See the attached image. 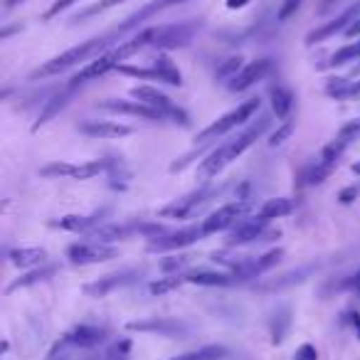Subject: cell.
<instances>
[{
	"instance_id": "cell-1",
	"label": "cell",
	"mask_w": 360,
	"mask_h": 360,
	"mask_svg": "<svg viewBox=\"0 0 360 360\" xmlns=\"http://www.w3.org/2000/svg\"><path fill=\"white\" fill-rule=\"evenodd\" d=\"M126 30L124 27H116V30L106 32V35L101 37H94V40H86V42H79L77 47H70V50H65L62 55L52 57V60H47L45 65H40L35 72H32V79H47V77H57L62 75V72L72 70V67H79V65H86V62L96 60L99 55H104V52H109L111 45H121V40H124Z\"/></svg>"
},
{
	"instance_id": "cell-2",
	"label": "cell",
	"mask_w": 360,
	"mask_h": 360,
	"mask_svg": "<svg viewBox=\"0 0 360 360\" xmlns=\"http://www.w3.org/2000/svg\"><path fill=\"white\" fill-rule=\"evenodd\" d=\"M271 126V119L269 116H259L257 121H252L250 126H247L245 131H242L237 139L227 141V143L217 146L215 150H212L210 155H207L205 160L200 163V168H198V173H200V178H212V175H217L220 170H225L227 165L232 163V160H237L242 153H245L247 148H250L252 143H255L257 139H262L264 136V131Z\"/></svg>"
},
{
	"instance_id": "cell-3",
	"label": "cell",
	"mask_w": 360,
	"mask_h": 360,
	"mask_svg": "<svg viewBox=\"0 0 360 360\" xmlns=\"http://www.w3.org/2000/svg\"><path fill=\"white\" fill-rule=\"evenodd\" d=\"M259 111V99H250V101H242L237 109L227 111L225 116H220L217 121H212L210 126H207L205 131H200L198 134V146H205L210 143V141H217L220 136L230 134L232 129H237V126H242L245 121H252L255 119V114Z\"/></svg>"
},
{
	"instance_id": "cell-4",
	"label": "cell",
	"mask_w": 360,
	"mask_h": 360,
	"mask_svg": "<svg viewBox=\"0 0 360 360\" xmlns=\"http://www.w3.org/2000/svg\"><path fill=\"white\" fill-rule=\"evenodd\" d=\"M131 96H134L136 101H143V104H148L150 109L160 111V114H163V119L173 121V124L191 126V116H188V111L180 109L173 99H168V96H165L163 91L155 89V86H148V84L134 86V89H131Z\"/></svg>"
},
{
	"instance_id": "cell-5",
	"label": "cell",
	"mask_w": 360,
	"mask_h": 360,
	"mask_svg": "<svg viewBox=\"0 0 360 360\" xmlns=\"http://www.w3.org/2000/svg\"><path fill=\"white\" fill-rule=\"evenodd\" d=\"M222 191H217V188H200V191H193L188 193V195L178 198L175 202H170V205L160 207L158 215L160 217H173V220H186V217H195L198 212L202 210V207L207 205V202L212 200V198H217Z\"/></svg>"
},
{
	"instance_id": "cell-6",
	"label": "cell",
	"mask_w": 360,
	"mask_h": 360,
	"mask_svg": "<svg viewBox=\"0 0 360 360\" xmlns=\"http://www.w3.org/2000/svg\"><path fill=\"white\" fill-rule=\"evenodd\" d=\"M255 207V202L252 200H235V202H227V205L217 207L212 215H207L205 220H202V235H217V232L222 230H230V227H235L240 220H245L247 212Z\"/></svg>"
},
{
	"instance_id": "cell-7",
	"label": "cell",
	"mask_w": 360,
	"mask_h": 360,
	"mask_svg": "<svg viewBox=\"0 0 360 360\" xmlns=\"http://www.w3.org/2000/svg\"><path fill=\"white\" fill-rule=\"evenodd\" d=\"M111 158H99V160H89V163H52L40 168V175L45 178H75V180H91L101 173H109Z\"/></svg>"
},
{
	"instance_id": "cell-8",
	"label": "cell",
	"mask_w": 360,
	"mask_h": 360,
	"mask_svg": "<svg viewBox=\"0 0 360 360\" xmlns=\"http://www.w3.org/2000/svg\"><path fill=\"white\" fill-rule=\"evenodd\" d=\"M121 75H129V77H136V79H153V82H163V84H170V86H180L183 84V77L180 72L173 67V62L168 57H158L153 60L150 67H129V65H121L119 67Z\"/></svg>"
},
{
	"instance_id": "cell-9",
	"label": "cell",
	"mask_w": 360,
	"mask_h": 360,
	"mask_svg": "<svg viewBox=\"0 0 360 360\" xmlns=\"http://www.w3.org/2000/svg\"><path fill=\"white\" fill-rule=\"evenodd\" d=\"M146 269H121V271H114V274H106L101 279L91 281V284H84L82 291L91 299H104V296L114 294L116 289H124V286L134 284L139 281V276H143Z\"/></svg>"
},
{
	"instance_id": "cell-10",
	"label": "cell",
	"mask_w": 360,
	"mask_h": 360,
	"mask_svg": "<svg viewBox=\"0 0 360 360\" xmlns=\"http://www.w3.org/2000/svg\"><path fill=\"white\" fill-rule=\"evenodd\" d=\"M67 257L72 264H99V262H109L119 257V250L104 242H77V245L67 247Z\"/></svg>"
},
{
	"instance_id": "cell-11",
	"label": "cell",
	"mask_w": 360,
	"mask_h": 360,
	"mask_svg": "<svg viewBox=\"0 0 360 360\" xmlns=\"http://www.w3.org/2000/svg\"><path fill=\"white\" fill-rule=\"evenodd\" d=\"M202 227H183V230H175V232H163V235L153 237V240L146 245L148 252H175V250H183V247H191L195 245L198 240H202Z\"/></svg>"
},
{
	"instance_id": "cell-12",
	"label": "cell",
	"mask_w": 360,
	"mask_h": 360,
	"mask_svg": "<svg viewBox=\"0 0 360 360\" xmlns=\"http://www.w3.org/2000/svg\"><path fill=\"white\" fill-rule=\"evenodd\" d=\"M358 136H360V119H355V121H350V124L340 126V131L335 134V139L330 141V143L326 146L323 150H321L319 163L323 165V168L333 170L335 163L340 160V155L345 153V148H348V146L353 143Z\"/></svg>"
},
{
	"instance_id": "cell-13",
	"label": "cell",
	"mask_w": 360,
	"mask_h": 360,
	"mask_svg": "<svg viewBox=\"0 0 360 360\" xmlns=\"http://www.w3.org/2000/svg\"><path fill=\"white\" fill-rule=\"evenodd\" d=\"M195 35V25L178 22V25H155L153 27V47L155 50H178L186 47Z\"/></svg>"
},
{
	"instance_id": "cell-14",
	"label": "cell",
	"mask_w": 360,
	"mask_h": 360,
	"mask_svg": "<svg viewBox=\"0 0 360 360\" xmlns=\"http://www.w3.org/2000/svg\"><path fill=\"white\" fill-rule=\"evenodd\" d=\"M358 18H360V3H353V6L345 8L338 18H333V20L323 22L321 27L311 30L309 35H306V45H316V42H323V40H328V37L338 35V32H345Z\"/></svg>"
},
{
	"instance_id": "cell-15",
	"label": "cell",
	"mask_w": 360,
	"mask_h": 360,
	"mask_svg": "<svg viewBox=\"0 0 360 360\" xmlns=\"http://www.w3.org/2000/svg\"><path fill=\"white\" fill-rule=\"evenodd\" d=\"M266 222L264 217L255 215V217H245L240 220L232 232L227 235V247H240V245H250V242H262L266 237Z\"/></svg>"
},
{
	"instance_id": "cell-16",
	"label": "cell",
	"mask_w": 360,
	"mask_h": 360,
	"mask_svg": "<svg viewBox=\"0 0 360 360\" xmlns=\"http://www.w3.org/2000/svg\"><path fill=\"white\" fill-rule=\"evenodd\" d=\"M129 330H139V333H153V335H165V338H178V335H188V328L183 321L178 319H143V321H131L126 326Z\"/></svg>"
},
{
	"instance_id": "cell-17",
	"label": "cell",
	"mask_w": 360,
	"mask_h": 360,
	"mask_svg": "<svg viewBox=\"0 0 360 360\" xmlns=\"http://www.w3.org/2000/svg\"><path fill=\"white\" fill-rule=\"evenodd\" d=\"M274 70V62L271 60H255V62H250V65H245L240 72H237L235 77H232L230 82H227V89L230 91H245V89H250V86H255L257 82H262V79H266V75Z\"/></svg>"
},
{
	"instance_id": "cell-18",
	"label": "cell",
	"mask_w": 360,
	"mask_h": 360,
	"mask_svg": "<svg viewBox=\"0 0 360 360\" xmlns=\"http://www.w3.org/2000/svg\"><path fill=\"white\" fill-rule=\"evenodd\" d=\"M96 109L101 111H111V114H126V116H139V119H146V121H165L163 114L155 109H150L148 104L143 101H121V99H106V101H99Z\"/></svg>"
},
{
	"instance_id": "cell-19",
	"label": "cell",
	"mask_w": 360,
	"mask_h": 360,
	"mask_svg": "<svg viewBox=\"0 0 360 360\" xmlns=\"http://www.w3.org/2000/svg\"><path fill=\"white\" fill-rule=\"evenodd\" d=\"M104 338H106V328L82 323L77 328H72L70 333H65V338L60 340L65 345H70V348H96L99 343H104Z\"/></svg>"
},
{
	"instance_id": "cell-20",
	"label": "cell",
	"mask_w": 360,
	"mask_h": 360,
	"mask_svg": "<svg viewBox=\"0 0 360 360\" xmlns=\"http://www.w3.org/2000/svg\"><path fill=\"white\" fill-rule=\"evenodd\" d=\"M106 215H109V210H96L91 215H65L52 222V227L70 232H94L96 227H101L106 222Z\"/></svg>"
},
{
	"instance_id": "cell-21",
	"label": "cell",
	"mask_w": 360,
	"mask_h": 360,
	"mask_svg": "<svg viewBox=\"0 0 360 360\" xmlns=\"http://www.w3.org/2000/svg\"><path fill=\"white\" fill-rule=\"evenodd\" d=\"M77 131L89 139H124L131 134V126L116 124V121H82Z\"/></svg>"
},
{
	"instance_id": "cell-22",
	"label": "cell",
	"mask_w": 360,
	"mask_h": 360,
	"mask_svg": "<svg viewBox=\"0 0 360 360\" xmlns=\"http://www.w3.org/2000/svg\"><path fill=\"white\" fill-rule=\"evenodd\" d=\"M11 262L18 269H37V266L47 264V252L42 247H20V250L11 252Z\"/></svg>"
},
{
	"instance_id": "cell-23",
	"label": "cell",
	"mask_w": 360,
	"mask_h": 360,
	"mask_svg": "<svg viewBox=\"0 0 360 360\" xmlns=\"http://www.w3.org/2000/svg\"><path fill=\"white\" fill-rule=\"evenodd\" d=\"M178 3H188V0H153V3H148V6H143L139 13H134V15H129L124 20V30L129 32V30H134V27H139L141 22H146L148 18H153L155 13H160V11H165V8H173V6H178Z\"/></svg>"
},
{
	"instance_id": "cell-24",
	"label": "cell",
	"mask_w": 360,
	"mask_h": 360,
	"mask_svg": "<svg viewBox=\"0 0 360 360\" xmlns=\"http://www.w3.org/2000/svg\"><path fill=\"white\" fill-rule=\"evenodd\" d=\"M57 271H60V266H55V264H42V266H37V269L27 271V274H22L20 279L13 281V284L6 289V294H13V291H18V289H27V286L42 284V281L52 279V276H55Z\"/></svg>"
},
{
	"instance_id": "cell-25",
	"label": "cell",
	"mask_w": 360,
	"mask_h": 360,
	"mask_svg": "<svg viewBox=\"0 0 360 360\" xmlns=\"http://www.w3.org/2000/svg\"><path fill=\"white\" fill-rule=\"evenodd\" d=\"M294 210H296V200H291V198H271V200H266L259 207L257 215L264 217V220H279V217L291 215Z\"/></svg>"
},
{
	"instance_id": "cell-26",
	"label": "cell",
	"mask_w": 360,
	"mask_h": 360,
	"mask_svg": "<svg viewBox=\"0 0 360 360\" xmlns=\"http://www.w3.org/2000/svg\"><path fill=\"white\" fill-rule=\"evenodd\" d=\"M186 279L191 284H198V286H232L237 284L235 274H217V271H205V269H198V271H191L186 274Z\"/></svg>"
},
{
	"instance_id": "cell-27",
	"label": "cell",
	"mask_w": 360,
	"mask_h": 360,
	"mask_svg": "<svg viewBox=\"0 0 360 360\" xmlns=\"http://www.w3.org/2000/svg\"><path fill=\"white\" fill-rule=\"evenodd\" d=\"M269 94H271V111L276 114V119L286 121V116L294 109V94H291V89L276 84V86H271Z\"/></svg>"
},
{
	"instance_id": "cell-28",
	"label": "cell",
	"mask_w": 360,
	"mask_h": 360,
	"mask_svg": "<svg viewBox=\"0 0 360 360\" xmlns=\"http://www.w3.org/2000/svg\"><path fill=\"white\" fill-rule=\"evenodd\" d=\"M75 94V89H70V86H65L62 91H57L55 96H52L50 101H47V106H45V111L40 114V119H37V124H35V131L40 129V126H45L50 119H55L57 114H60L62 109L67 106V101H70V96Z\"/></svg>"
},
{
	"instance_id": "cell-29",
	"label": "cell",
	"mask_w": 360,
	"mask_h": 360,
	"mask_svg": "<svg viewBox=\"0 0 360 360\" xmlns=\"http://www.w3.org/2000/svg\"><path fill=\"white\" fill-rule=\"evenodd\" d=\"M227 358V348L225 345H202L198 350H191V353H183L178 358L170 360H225Z\"/></svg>"
},
{
	"instance_id": "cell-30",
	"label": "cell",
	"mask_w": 360,
	"mask_h": 360,
	"mask_svg": "<svg viewBox=\"0 0 360 360\" xmlns=\"http://www.w3.org/2000/svg\"><path fill=\"white\" fill-rule=\"evenodd\" d=\"M358 60H360V40H355V42H350V45L335 50L323 67H340V65H348V62H358Z\"/></svg>"
},
{
	"instance_id": "cell-31",
	"label": "cell",
	"mask_w": 360,
	"mask_h": 360,
	"mask_svg": "<svg viewBox=\"0 0 360 360\" xmlns=\"http://www.w3.org/2000/svg\"><path fill=\"white\" fill-rule=\"evenodd\" d=\"M186 281H188L186 276H180V274H170V276H165V279L150 281L148 291H150V294H155V296H160V294H168V291L178 289V286H183V284H186Z\"/></svg>"
},
{
	"instance_id": "cell-32",
	"label": "cell",
	"mask_w": 360,
	"mask_h": 360,
	"mask_svg": "<svg viewBox=\"0 0 360 360\" xmlns=\"http://www.w3.org/2000/svg\"><path fill=\"white\" fill-rule=\"evenodd\" d=\"M119 3H124V0H99L96 6H89V8H84V11H79L75 18H72V22H77V20H86V18H94V15H99V13H106V11H111V8H116Z\"/></svg>"
},
{
	"instance_id": "cell-33",
	"label": "cell",
	"mask_w": 360,
	"mask_h": 360,
	"mask_svg": "<svg viewBox=\"0 0 360 360\" xmlns=\"http://www.w3.org/2000/svg\"><path fill=\"white\" fill-rule=\"evenodd\" d=\"M240 62H242L240 57H230V60H225V62H222V65L215 70V77H217V79H222V82H230L232 77H235L237 72L242 70Z\"/></svg>"
},
{
	"instance_id": "cell-34",
	"label": "cell",
	"mask_w": 360,
	"mask_h": 360,
	"mask_svg": "<svg viewBox=\"0 0 360 360\" xmlns=\"http://www.w3.org/2000/svg\"><path fill=\"white\" fill-rule=\"evenodd\" d=\"M294 121H284V124H281V129L279 131H274V134H271V139H269V146H279V143H284L286 139H289L291 134H294Z\"/></svg>"
},
{
	"instance_id": "cell-35",
	"label": "cell",
	"mask_w": 360,
	"mask_h": 360,
	"mask_svg": "<svg viewBox=\"0 0 360 360\" xmlns=\"http://www.w3.org/2000/svg\"><path fill=\"white\" fill-rule=\"evenodd\" d=\"M191 262V257H168V259L160 262V269L163 271H178Z\"/></svg>"
},
{
	"instance_id": "cell-36",
	"label": "cell",
	"mask_w": 360,
	"mask_h": 360,
	"mask_svg": "<svg viewBox=\"0 0 360 360\" xmlns=\"http://www.w3.org/2000/svg\"><path fill=\"white\" fill-rule=\"evenodd\" d=\"M294 360H319V350L311 343H304V345H299V350L294 353Z\"/></svg>"
},
{
	"instance_id": "cell-37",
	"label": "cell",
	"mask_w": 360,
	"mask_h": 360,
	"mask_svg": "<svg viewBox=\"0 0 360 360\" xmlns=\"http://www.w3.org/2000/svg\"><path fill=\"white\" fill-rule=\"evenodd\" d=\"M358 195H360V186H348V188H343V191L338 193V200L343 202V205H350V202H353Z\"/></svg>"
},
{
	"instance_id": "cell-38",
	"label": "cell",
	"mask_w": 360,
	"mask_h": 360,
	"mask_svg": "<svg viewBox=\"0 0 360 360\" xmlns=\"http://www.w3.org/2000/svg\"><path fill=\"white\" fill-rule=\"evenodd\" d=\"M75 3H79V0H57L55 6H52L50 11L45 13V20H50V18L60 15L62 11H67V8H70V6H75Z\"/></svg>"
},
{
	"instance_id": "cell-39",
	"label": "cell",
	"mask_w": 360,
	"mask_h": 360,
	"mask_svg": "<svg viewBox=\"0 0 360 360\" xmlns=\"http://www.w3.org/2000/svg\"><path fill=\"white\" fill-rule=\"evenodd\" d=\"M299 6H301V0H284V6H281V11H279V20H286L289 15H294V13L299 11Z\"/></svg>"
},
{
	"instance_id": "cell-40",
	"label": "cell",
	"mask_w": 360,
	"mask_h": 360,
	"mask_svg": "<svg viewBox=\"0 0 360 360\" xmlns=\"http://www.w3.org/2000/svg\"><path fill=\"white\" fill-rule=\"evenodd\" d=\"M67 348H70V345H65L60 340V343H57L55 348L50 350V355H47L45 360H70V358H67Z\"/></svg>"
},
{
	"instance_id": "cell-41",
	"label": "cell",
	"mask_w": 360,
	"mask_h": 360,
	"mask_svg": "<svg viewBox=\"0 0 360 360\" xmlns=\"http://www.w3.org/2000/svg\"><path fill=\"white\" fill-rule=\"evenodd\" d=\"M345 321H348V323L355 328V338H360V314L350 311V314H345Z\"/></svg>"
},
{
	"instance_id": "cell-42",
	"label": "cell",
	"mask_w": 360,
	"mask_h": 360,
	"mask_svg": "<svg viewBox=\"0 0 360 360\" xmlns=\"http://www.w3.org/2000/svg\"><path fill=\"white\" fill-rule=\"evenodd\" d=\"M345 37H360V18L348 27V30H345Z\"/></svg>"
},
{
	"instance_id": "cell-43",
	"label": "cell",
	"mask_w": 360,
	"mask_h": 360,
	"mask_svg": "<svg viewBox=\"0 0 360 360\" xmlns=\"http://www.w3.org/2000/svg\"><path fill=\"white\" fill-rule=\"evenodd\" d=\"M247 3H252V0H227V8H232V11H237V8H245Z\"/></svg>"
},
{
	"instance_id": "cell-44",
	"label": "cell",
	"mask_w": 360,
	"mask_h": 360,
	"mask_svg": "<svg viewBox=\"0 0 360 360\" xmlns=\"http://www.w3.org/2000/svg\"><path fill=\"white\" fill-rule=\"evenodd\" d=\"M350 289H353L355 294L360 296V271H358V274L353 276V279H350Z\"/></svg>"
},
{
	"instance_id": "cell-45",
	"label": "cell",
	"mask_w": 360,
	"mask_h": 360,
	"mask_svg": "<svg viewBox=\"0 0 360 360\" xmlns=\"http://www.w3.org/2000/svg\"><path fill=\"white\" fill-rule=\"evenodd\" d=\"M20 3H25V0H6V11H11V8L20 6Z\"/></svg>"
},
{
	"instance_id": "cell-46",
	"label": "cell",
	"mask_w": 360,
	"mask_h": 360,
	"mask_svg": "<svg viewBox=\"0 0 360 360\" xmlns=\"http://www.w3.org/2000/svg\"><path fill=\"white\" fill-rule=\"evenodd\" d=\"M355 75H360V65H358V67H355V70H353V77H355Z\"/></svg>"
}]
</instances>
